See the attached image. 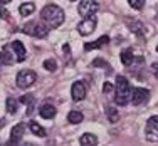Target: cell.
Here are the masks:
<instances>
[{
    "label": "cell",
    "instance_id": "obj_1",
    "mask_svg": "<svg viewBox=\"0 0 158 146\" xmlns=\"http://www.w3.org/2000/svg\"><path fill=\"white\" fill-rule=\"evenodd\" d=\"M40 18L46 22V25H49V27H59V25L64 22V10L61 9V7L51 3V5H46L42 9Z\"/></svg>",
    "mask_w": 158,
    "mask_h": 146
},
{
    "label": "cell",
    "instance_id": "obj_2",
    "mask_svg": "<svg viewBox=\"0 0 158 146\" xmlns=\"http://www.w3.org/2000/svg\"><path fill=\"white\" fill-rule=\"evenodd\" d=\"M131 97V86L130 81L125 76H118L116 79V94H114V103L118 106H126Z\"/></svg>",
    "mask_w": 158,
    "mask_h": 146
},
{
    "label": "cell",
    "instance_id": "obj_3",
    "mask_svg": "<svg viewBox=\"0 0 158 146\" xmlns=\"http://www.w3.org/2000/svg\"><path fill=\"white\" fill-rule=\"evenodd\" d=\"M49 29H51L49 25H44V24H40V22H29V24H25L20 30L24 34H27V35L37 37V39H44V37H47Z\"/></svg>",
    "mask_w": 158,
    "mask_h": 146
},
{
    "label": "cell",
    "instance_id": "obj_4",
    "mask_svg": "<svg viewBox=\"0 0 158 146\" xmlns=\"http://www.w3.org/2000/svg\"><path fill=\"white\" fill-rule=\"evenodd\" d=\"M15 81H17V86L20 89H27L37 81V74L31 69H24V71H20V72L17 74Z\"/></svg>",
    "mask_w": 158,
    "mask_h": 146
},
{
    "label": "cell",
    "instance_id": "obj_5",
    "mask_svg": "<svg viewBox=\"0 0 158 146\" xmlns=\"http://www.w3.org/2000/svg\"><path fill=\"white\" fill-rule=\"evenodd\" d=\"M98 9H99V5H98L96 0H81V2H79L77 12H79V15H82V17H91L98 12Z\"/></svg>",
    "mask_w": 158,
    "mask_h": 146
},
{
    "label": "cell",
    "instance_id": "obj_6",
    "mask_svg": "<svg viewBox=\"0 0 158 146\" xmlns=\"http://www.w3.org/2000/svg\"><path fill=\"white\" fill-rule=\"evenodd\" d=\"M96 25H98V20H96L94 15L84 17V18H82V20L77 24V30H79V34H81V35H89V34L94 32Z\"/></svg>",
    "mask_w": 158,
    "mask_h": 146
},
{
    "label": "cell",
    "instance_id": "obj_7",
    "mask_svg": "<svg viewBox=\"0 0 158 146\" xmlns=\"http://www.w3.org/2000/svg\"><path fill=\"white\" fill-rule=\"evenodd\" d=\"M24 131H25L24 123H19V124L14 126L12 131H10V138H9L7 146H19V143H20L22 138H24Z\"/></svg>",
    "mask_w": 158,
    "mask_h": 146
},
{
    "label": "cell",
    "instance_id": "obj_8",
    "mask_svg": "<svg viewBox=\"0 0 158 146\" xmlns=\"http://www.w3.org/2000/svg\"><path fill=\"white\" fill-rule=\"evenodd\" d=\"M148 89H143V87H133L131 89V97H130V103H133V106H140L143 104L146 99H148Z\"/></svg>",
    "mask_w": 158,
    "mask_h": 146
},
{
    "label": "cell",
    "instance_id": "obj_9",
    "mask_svg": "<svg viewBox=\"0 0 158 146\" xmlns=\"http://www.w3.org/2000/svg\"><path fill=\"white\" fill-rule=\"evenodd\" d=\"M71 97H73V101H82L86 97V86L82 81H76L73 84V87H71Z\"/></svg>",
    "mask_w": 158,
    "mask_h": 146
},
{
    "label": "cell",
    "instance_id": "obj_10",
    "mask_svg": "<svg viewBox=\"0 0 158 146\" xmlns=\"http://www.w3.org/2000/svg\"><path fill=\"white\" fill-rule=\"evenodd\" d=\"M15 61H17V59L14 57V52H12L10 44H9V46H3L2 51H0V62H2L3 66H12Z\"/></svg>",
    "mask_w": 158,
    "mask_h": 146
},
{
    "label": "cell",
    "instance_id": "obj_11",
    "mask_svg": "<svg viewBox=\"0 0 158 146\" xmlns=\"http://www.w3.org/2000/svg\"><path fill=\"white\" fill-rule=\"evenodd\" d=\"M10 47H12L14 54H15L17 62H24V61H25V55H27V52H25L24 44H22L20 40H14V42L10 44Z\"/></svg>",
    "mask_w": 158,
    "mask_h": 146
},
{
    "label": "cell",
    "instance_id": "obj_12",
    "mask_svg": "<svg viewBox=\"0 0 158 146\" xmlns=\"http://www.w3.org/2000/svg\"><path fill=\"white\" fill-rule=\"evenodd\" d=\"M108 42H110V37L108 35H101L99 39L96 40V42H88L84 46V51H93V49H101L103 46H108Z\"/></svg>",
    "mask_w": 158,
    "mask_h": 146
},
{
    "label": "cell",
    "instance_id": "obj_13",
    "mask_svg": "<svg viewBox=\"0 0 158 146\" xmlns=\"http://www.w3.org/2000/svg\"><path fill=\"white\" fill-rule=\"evenodd\" d=\"M56 113H57V111H56V107L52 106V104H49V103H46V104H44V106L39 109V114L42 116L44 119H52V118L56 116Z\"/></svg>",
    "mask_w": 158,
    "mask_h": 146
},
{
    "label": "cell",
    "instance_id": "obj_14",
    "mask_svg": "<svg viewBox=\"0 0 158 146\" xmlns=\"http://www.w3.org/2000/svg\"><path fill=\"white\" fill-rule=\"evenodd\" d=\"M135 62V54H133V49H125L121 52V64L130 67Z\"/></svg>",
    "mask_w": 158,
    "mask_h": 146
},
{
    "label": "cell",
    "instance_id": "obj_15",
    "mask_svg": "<svg viewBox=\"0 0 158 146\" xmlns=\"http://www.w3.org/2000/svg\"><path fill=\"white\" fill-rule=\"evenodd\" d=\"M79 143H81V146H96L98 144V138H96V134L84 133L81 136V140H79Z\"/></svg>",
    "mask_w": 158,
    "mask_h": 146
},
{
    "label": "cell",
    "instance_id": "obj_16",
    "mask_svg": "<svg viewBox=\"0 0 158 146\" xmlns=\"http://www.w3.org/2000/svg\"><path fill=\"white\" fill-rule=\"evenodd\" d=\"M34 10H35V3L34 2H25L19 7V12H20L22 17H29L31 14H34Z\"/></svg>",
    "mask_w": 158,
    "mask_h": 146
},
{
    "label": "cell",
    "instance_id": "obj_17",
    "mask_svg": "<svg viewBox=\"0 0 158 146\" xmlns=\"http://www.w3.org/2000/svg\"><path fill=\"white\" fill-rule=\"evenodd\" d=\"M29 129L32 131V134H35V136H39V138H44V136H46V129H44L40 124H37L35 121H31V123H29Z\"/></svg>",
    "mask_w": 158,
    "mask_h": 146
},
{
    "label": "cell",
    "instance_id": "obj_18",
    "mask_svg": "<svg viewBox=\"0 0 158 146\" xmlns=\"http://www.w3.org/2000/svg\"><path fill=\"white\" fill-rule=\"evenodd\" d=\"M82 119H84V116H82V113H79V111H71L67 114V121L71 124H79V123H82Z\"/></svg>",
    "mask_w": 158,
    "mask_h": 146
},
{
    "label": "cell",
    "instance_id": "obj_19",
    "mask_svg": "<svg viewBox=\"0 0 158 146\" xmlns=\"http://www.w3.org/2000/svg\"><path fill=\"white\" fill-rule=\"evenodd\" d=\"M146 140L158 141V126L148 124V129H146Z\"/></svg>",
    "mask_w": 158,
    "mask_h": 146
},
{
    "label": "cell",
    "instance_id": "obj_20",
    "mask_svg": "<svg viewBox=\"0 0 158 146\" xmlns=\"http://www.w3.org/2000/svg\"><path fill=\"white\" fill-rule=\"evenodd\" d=\"M106 114H108L110 123H118L119 121V113H118L116 107H106Z\"/></svg>",
    "mask_w": 158,
    "mask_h": 146
},
{
    "label": "cell",
    "instance_id": "obj_21",
    "mask_svg": "<svg viewBox=\"0 0 158 146\" xmlns=\"http://www.w3.org/2000/svg\"><path fill=\"white\" fill-rule=\"evenodd\" d=\"M20 103H24V104H29V109H27V113H29V114H32V111H34V96H31V94H25V96H22V97H20Z\"/></svg>",
    "mask_w": 158,
    "mask_h": 146
},
{
    "label": "cell",
    "instance_id": "obj_22",
    "mask_svg": "<svg viewBox=\"0 0 158 146\" xmlns=\"http://www.w3.org/2000/svg\"><path fill=\"white\" fill-rule=\"evenodd\" d=\"M7 113H10V114L17 113V99H14V97H7Z\"/></svg>",
    "mask_w": 158,
    "mask_h": 146
},
{
    "label": "cell",
    "instance_id": "obj_23",
    "mask_svg": "<svg viewBox=\"0 0 158 146\" xmlns=\"http://www.w3.org/2000/svg\"><path fill=\"white\" fill-rule=\"evenodd\" d=\"M42 66H44L46 71H51V72H54V71L57 69V62H56V59H46Z\"/></svg>",
    "mask_w": 158,
    "mask_h": 146
},
{
    "label": "cell",
    "instance_id": "obj_24",
    "mask_svg": "<svg viewBox=\"0 0 158 146\" xmlns=\"http://www.w3.org/2000/svg\"><path fill=\"white\" fill-rule=\"evenodd\" d=\"M130 29H131V30H133L135 34H138V35H143V32H145V29H143V24H141V22H133Z\"/></svg>",
    "mask_w": 158,
    "mask_h": 146
},
{
    "label": "cell",
    "instance_id": "obj_25",
    "mask_svg": "<svg viewBox=\"0 0 158 146\" xmlns=\"http://www.w3.org/2000/svg\"><path fill=\"white\" fill-rule=\"evenodd\" d=\"M128 2H130V5L136 10H141L143 5H145V0H128Z\"/></svg>",
    "mask_w": 158,
    "mask_h": 146
},
{
    "label": "cell",
    "instance_id": "obj_26",
    "mask_svg": "<svg viewBox=\"0 0 158 146\" xmlns=\"http://www.w3.org/2000/svg\"><path fill=\"white\" fill-rule=\"evenodd\" d=\"M93 67H110V66H108V62H104L103 59H94V61H93Z\"/></svg>",
    "mask_w": 158,
    "mask_h": 146
},
{
    "label": "cell",
    "instance_id": "obj_27",
    "mask_svg": "<svg viewBox=\"0 0 158 146\" xmlns=\"http://www.w3.org/2000/svg\"><path fill=\"white\" fill-rule=\"evenodd\" d=\"M103 91L106 92V94H110V92L114 91V87H113V84H110V82H104V86H103Z\"/></svg>",
    "mask_w": 158,
    "mask_h": 146
},
{
    "label": "cell",
    "instance_id": "obj_28",
    "mask_svg": "<svg viewBox=\"0 0 158 146\" xmlns=\"http://www.w3.org/2000/svg\"><path fill=\"white\" fill-rule=\"evenodd\" d=\"M148 124H153V126H158V114L156 116H152L148 119Z\"/></svg>",
    "mask_w": 158,
    "mask_h": 146
},
{
    "label": "cell",
    "instance_id": "obj_29",
    "mask_svg": "<svg viewBox=\"0 0 158 146\" xmlns=\"http://www.w3.org/2000/svg\"><path fill=\"white\" fill-rule=\"evenodd\" d=\"M152 69H153V74H155V77L158 79V62H155V64L152 66Z\"/></svg>",
    "mask_w": 158,
    "mask_h": 146
},
{
    "label": "cell",
    "instance_id": "obj_30",
    "mask_svg": "<svg viewBox=\"0 0 158 146\" xmlns=\"http://www.w3.org/2000/svg\"><path fill=\"white\" fill-rule=\"evenodd\" d=\"M9 2H12V0H0V7L5 5V3H9Z\"/></svg>",
    "mask_w": 158,
    "mask_h": 146
},
{
    "label": "cell",
    "instance_id": "obj_31",
    "mask_svg": "<svg viewBox=\"0 0 158 146\" xmlns=\"http://www.w3.org/2000/svg\"><path fill=\"white\" fill-rule=\"evenodd\" d=\"M3 124H5V119H3V118H2V119H0V128H2V126H3Z\"/></svg>",
    "mask_w": 158,
    "mask_h": 146
},
{
    "label": "cell",
    "instance_id": "obj_32",
    "mask_svg": "<svg viewBox=\"0 0 158 146\" xmlns=\"http://www.w3.org/2000/svg\"><path fill=\"white\" fill-rule=\"evenodd\" d=\"M22 146H35V144H31V143H25V144H22Z\"/></svg>",
    "mask_w": 158,
    "mask_h": 146
},
{
    "label": "cell",
    "instance_id": "obj_33",
    "mask_svg": "<svg viewBox=\"0 0 158 146\" xmlns=\"http://www.w3.org/2000/svg\"><path fill=\"white\" fill-rule=\"evenodd\" d=\"M156 52H158V46H156Z\"/></svg>",
    "mask_w": 158,
    "mask_h": 146
},
{
    "label": "cell",
    "instance_id": "obj_34",
    "mask_svg": "<svg viewBox=\"0 0 158 146\" xmlns=\"http://www.w3.org/2000/svg\"><path fill=\"white\" fill-rule=\"evenodd\" d=\"M71 2H74V0H71Z\"/></svg>",
    "mask_w": 158,
    "mask_h": 146
}]
</instances>
